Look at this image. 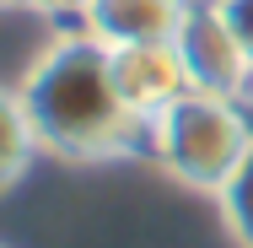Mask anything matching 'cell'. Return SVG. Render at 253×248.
<instances>
[{
  "mask_svg": "<svg viewBox=\"0 0 253 248\" xmlns=\"http://www.w3.org/2000/svg\"><path fill=\"white\" fill-rule=\"evenodd\" d=\"M16 98L27 108L38 151H54L65 162H102V156L129 151L146 135V124L113 92L108 49L86 27L59 33L49 49L27 65Z\"/></svg>",
  "mask_w": 253,
  "mask_h": 248,
  "instance_id": "obj_1",
  "label": "cell"
},
{
  "mask_svg": "<svg viewBox=\"0 0 253 248\" xmlns=\"http://www.w3.org/2000/svg\"><path fill=\"white\" fill-rule=\"evenodd\" d=\"M146 146L178 184L215 195L232 178V167L243 162V151L253 146V130L232 98L183 92L178 102H167L146 124Z\"/></svg>",
  "mask_w": 253,
  "mask_h": 248,
  "instance_id": "obj_2",
  "label": "cell"
},
{
  "mask_svg": "<svg viewBox=\"0 0 253 248\" xmlns=\"http://www.w3.org/2000/svg\"><path fill=\"white\" fill-rule=\"evenodd\" d=\"M178 59L189 70V92H210V98H243L253 81V49L226 27V16L210 5V0H194V11L183 16L178 27Z\"/></svg>",
  "mask_w": 253,
  "mask_h": 248,
  "instance_id": "obj_3",
  "label": "cell"
},
{
  "mask_svg": "<svg viewBox=\"0 0 253 248\" xmlns=\"http://www.w3.org/2000/svg\"><path fill=\"white\" fill-rule=\"evenodd\" d=\"M108 70H113L119 102L140 124H151L167 102H178L189 92V70L178 59V44H124V49H108Z\"/></svg>",
  "mask_w": 253,
  "mask_h": 248,
  "instance_id": "obj_4",
  "label": "cell"
},
{
  "mask_svg": "<svg viewBox=\"0 0 253 248\" xmlns=\"http://www.w3.org/2000/svg\"><path fill=\"white\" fill-rule=\"evenodd\" d=\"M194 0H86L81 27L97 38L102 49L124 44H172Z\"/></svg>",
  "mask_w": 253,
  "mask_h": 248,
  "instance_id": "obj_5",
  "label": "cell"
},
{
  "mask_svg": "<svg viewBox=\"0 0 253 248\" xmlns=\"http://www.w3.org/2000/svg\"><path fill=\"white\" fill-rule=\"evenodd\" d=\"M33 151H38V135H33V124H27V108H22L16 92L0 87V195L27 173Z\"/></svg>",
  "mask_w": 253,
  "mask_h": 248,
  "instance_id": "obj_6",
  "label": "cell"
},
{
  "mask_svg": "<svg viewBox=\"0 0 253 248\" xmlns=\"http://www.w3.org/2000/svg\"><path fill=\"white\" fill-rule=\"evenodd\" d=\"M215 199H221V221L237 238V248H253V146L232 167V178L215 189Z\"/></svg>",
  "mask_w": 253,
  "mask_h": 248,
  "instance_id": "obj_7",
  "label": "cell"
},
{
  "mask_svg": "<svg viewBox=\"0 0 253 248\" xmlns=\"http://www.w3.org/2000/svg\"><path fill=\"white\" fill-rule=\"evenodd\" d=\"M210 5L226 16V27H232V33L253 49V0H210Z\"/></svg>",
  "mask_w": 253,
  "mask_h": 248,
  "instance_id": "obj_8",
  "label": "cell"
},
{
  "mask_svg": "<svg viewBox=\"0 0 253 248\" xmlns=\"http://www.w3.org/2000/svg\"><path fill=\"white\" fill-rule=\"evenodd\" d=\"M11 5L38 11V16H81V5H86V0H11Z\"/></svg>",
  "mask_w": 253,
  "mask_h": 248,
  "instance_id": "obj_9",
  "label": "cell"
},
{
  "mask_svg": "<svg viewBox=\"0 0 253 248\" xmlns=\"http://www.w3.org/2000/svg\"><path fill=\"white\" fill-rule=\"evenodd\" d=\"M0 5H11V0H0Z\"/></svg>",
  "mask_w": 253,
  "mask_h": 248,
  "instance_id": "obj_10",
  "label": "cell"
}]
</instances>
